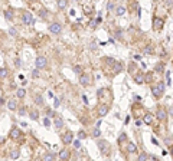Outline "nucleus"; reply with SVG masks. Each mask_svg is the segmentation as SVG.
Segmentation results:
<instances>
[{
  "label": "nucleus",
  "mask_w": 173,
  "mask_h": 161,
  "mask_svg": "<svg viewBox=\"0 0 173 161\" xmlns=\"http://www.w3.org/2000/svg\"><path fill=\"white\" fill-rule=\"evenodd\" d=\"M151 93H153V96H155L156 99H160L164 93V82H162V81L157 82L155 86L151 88Z\"/></svg>",
  "instance_id": "f257e3e1"
},
{
  "label": "nucleus",
  "mask_w": 173,
  "mask_h": 161,
  "mask_svg": "<svg viewBox=\"0 0 173 161\" xmlns=\"http://www.w3.org/2000/svg\"><path fill=\"white\" fill-rule=\"evenodd\" d=\"M163 25H164V20H163L162 17L156 16V17L153 19V30H156V32H160L162 29H163Z\"/></svg>",
  "instance_id": "f03ea898"
},
{
  "label": "nucleus",
  "mask_w": 173,
  "mask_h": 161,
  "mask_svg": "<svg viewBox=\"0 0 173 161\" xmlns=\"http://www.w3.org/2000/svg\"><path fill=\"white\" fill-rule=\"evenodd\" d=\"M98 148L101 150L102 154H108V151H110V144L105 141V139H98Z\"/></svg>",
  "instance_id": "7ed1b4c3"
},
{
  "label": "nucleus",
  "mask_w": 173,
  "mask_h": 161,
  "mask_svg": "<svg viewBox=\"0 0 173 161\" xmlns=\"http://www.w3.org/2000/svg\"><path fill=\"white\" fill-rule=\"evenodd\" d=\"M108 111H110V106H108L107 104H101V105L98 106V109H97V114H98V117L102 118L108 114Z\"/></svg>",
  "instance_id": "20e7f679"
},
{
  "label": "nucleus",
  "mask_w": 173,
  "mask_h": 161,
  "mask_svg": "<svg viewBox=\"0 0 173 161\" xmlns=\"http://www.w3.org/2000/svg\"><path fill=\"white\" fill-rule=\"evenodd\" d=\"M23 22H25V25H33L35 19H33V16H32V13H29V12L23 13Z\"/></svg>",
  "instance_id": "39448f33"
},
{
  "label": "nucleus",
  "mask_w": 173,
  "mask_h": 161,
  "mask_svg": "<svg viewBox=\"0 0 173 161\" xmlns=\"http://www.w3.org/2000/svg\"><path fill=\"white\" fill-rule=\"evenodd\" d=\"M61 30H62V26L59 25V23H52V25L49 26V32L53 35H59Z\"/></svg>",
  "instance_id": "423d86ee"
},
{
  "label": "nucleus",
  "mask_w": 173,
  "mask_h": 161,
  "mask_svg": "<svg viewBox=\"0 0 173 161\" xmlns=\"http://www.w3.org/2000/svg\"><path fill=\"white\" fill-rule=\"evenodd\" d=\"M133 79L136 84L141 85L143 82H144V73H143V72H136V73L133 75Z\"/></svg>",
  "instance_id": "0eeeda50"
},
{
  "label": "nucleus",
  "mask_w": 173,
  "mask_h": 161,
  "mask_svg": "<svg viewBox=\"0 0 173 161\" xmlns=\"http://www.w3.org/2000/svg\"><path fill=\"white\" fill-rule=\"evenodd\" d=\"M72 139H74V134H72L71 131H66V132L64 134V137H62V141H64V144H71Z\"/></svg>",
  "instance_id": "6e6552de"
},
{
  "label": "nucleus",
  "mask_w": 173,
  "mask_h": 161,
  "mask_svg": "<svg viewBox=\"0 0 173 161\" xmlns=\"http://www.w3.org/2000/svg\"><path fill=\"white\" fill-rule=\"evenodd\" d=\"M156 117H157V119H160V121H164L167 118V111L164 108H159L157 109V114H156Z\"/></svg>",
  "instance_id": "1a4fd4ad"
},
{
  "label": "nucleus",
  "mask_w": 173,
  "mask_h": 161,
  "mask_svg": "<svg viewBox=\"0 0 173 161\" xmlns=\"http://www.w3.org/2000/svg\"><path fill=\"white\" fill-rule=\"evenodd\" d=\"M79 84L82 85V86H88V85L91 84V82H90V76H88L86 73L79 75Z\"/></svg>",
  "instance_id": "9d476101"
},
{
  "label": "nucleus",
  "mask_w": 173,
  "mask_h": 161,
  "mask_svg": "<svg viewBox=\"0 0 173 161\" xmlns=\"http://www.w3.org/2000/svg\"><path fill=\"white\" fill-rule=\"evenodd\" d=\"M113 71H114V73H120L121 71H123V68H124V65H123V62H118V61H114V63H113Z\"/></svg>",
  "instance_id": "9b49d317"
},
{
  "label": "nucleus",
  "mask_w": 173,
  "mask_h": 161,
  "mask_svg": "<svg viewBox=\"0 0 173 161\" xmlns=\"http://www.w3.org/2000/svg\"><path fill=\"white\" fill-rule=\"evenodd\" d=\"M36 68L38 69H42V68H45L46 66V59L43 58V56H39V58H36Z\"/></svg>",
  "instance_id": "f8f14e48"
},
{
  "label": "nucleus",
  "mask_w": 173,
  "mask_h": 161,
  "mask_svg": "<svg viewBox=\"0 0 173 161\" xmlns=\"http://www.w3.org/2000/svg\"><path fill=\"white\" fill-rule=\"evenodd\" d=\"M143 122L147 125H150L151 122H153V115L150 114V112H147V114H144V117H143Z\"/></svg>",
  "instance_id": "ddd939ff"
},
{
  "label": "nucleus",
  "mask_w": 173,
  "mask_h": 161,
  "mask_svg": "<svg viewBox=\"0 0 173 161\" xmlns=\"http://www.w3.org/2000/svg\"><path fill=\"white\" fill-rule=\"evenodd\" d=\"M155 72H157V73H163L164 72V63L163 62H157L155 65Z\"/></svg>",
  "instance_id": "4468645a"
},
{
  "label": "nucleus",
  "mask_w": 173,
  "mask_h": 161,
  "mask_svg": "<svg viewBox=\"0 0 173 161\" xmlns=\"http://www.w3.org/2000/svg\"><path fill=\"white\" fill-rule=\"evenodd\" d=\"M19 137H20V131H19V128H12V131H10V138L17 139Z\"/></svg>",
  "instance_id": "2eb2a0df"
},
{
  "label": "nucleus",
  "mask_w": 173,
  "mask_h": 161,
  "mask_svg": "<svg viewBox=\"0 0 173 161\" xmlns=\"http://www.w3.org/2000/svg\"><path fill=\"white\" fill-rule=\"evenodd\" d=\"M127 151L130 152V154H134V152H137V145L133 143H128L127 144Z\"/></svg>",
  "instance_id": "dca6fc26"
},
{
  "label": "nucleus",
  "mask_w": 173,
  "mask_h": 161,
  "mask_svg": "<svg viewBox=\"0 0 173 161\" xmlns=\"http://www.w3.org/2000/svg\"><path fill=\"white\" fill-rule=\"evenodd\" d=\"M55 127H56V130H61L64 127V121H62L61 117H55Z\"/></svg>",
  "instance_id": "f3484780"
},
{
  "label": "nucleus",
  "mask_w": 173,
  "mask_h": 161,
  "mask_svg": "<svg viewBox=\"0 0 173 161\" xmlns=\"http://www.w3.org/2000/svg\"><path fill=\"white\" fill-rule=\"evenodd\" d=\"M59 157H61V160L66 161L69 158V151H68V150H62V151L59 152Z\"/></svg>",
  "instance_id": "a211bd4d"
},
{
  "label": "nucleus",
  "mask_w": 173,
  "mask_h": 161,
  "mask_svg": "<svg viewBox=\"0 0 173 161\" xmlns=\"http://www.w3.org/2000/svg\"><path fill=\"white\" fill-rule=\"evenodd\" d=\"M162 4H163V7H166L169 10L173 7V0H162Z\"/></svg>",
  "instance_id": "6ab92c4d"
},
{
  "label": "nucleus",
  "mask_w": 173,
  "mask_h": 161,
  "mask_svg": "<svg viewBox=\"0 0 173 161\" xmlns=\"http://www.w3.org/2000/svg\"><path fill=\"white\" fill-rule=\"evenodd\" d=\"M124 13H126V7H124V6L115 7V15H117V16H123Z\"/></svg>",
  "instance_id": "aec40b11"
},
{
  "label": "nucleus",
  "mask_w": 173,
  "mask_h": 161,
  "mask_svg": "<svg viewBox=\"0 0 173 161\" xmlns=\"http://www.w3.org/2000/svg\"><path fill=\"white\" fill-rule=\"evenodd\" d=\"M144 53L146 55H153V53H155V48L151 46V45H147V46L144 48Z\"/></svg>",
  "instance_id": "412c9836"
},
{
  "label": "nucleus",
  "mask_w": 173,
  "mask_h": 161,
  "mask_svg": "<svg viewBox=\"0 0 173 161\" xmlns=\"http://www.w3.org/2000/svg\"><path fill=\"white\" fill-rule=\"evenodd\" d=\"M29 117H30L33 121H36L38 117H39V112H38L36 109H30V112H29Z\"/></svg>",
  "instance_id": "4be33fe9"
},
{
  "label": "nucleus",
  "mask_w": 173,
  "mask_h": 161,
  "mask_svg": "<svg viewBox=\"0 0 173 161\" xmlns=\"http://www.w3.org/2000/svg\"><path fill=\"white\" fill-rule=\"evenodd\" d=\"M35 102H36V105H43V98H42V95L36 93V95H35Z\"/></svg>",
  "instance_id": "5701e85b"
},
{
  "label": "nucleus",
  "mask_w": 173,
  "mask_h": 161,
  "mask_svg": "<svg viewBox=\"0 0 173 161\" xmlns=\"http://www.w3.org/2000/svg\"><path fill=\"white\" fill-rule=\"evenodd\" d=\"M66 6H68V2H66V0H58V7L61 10H64Z\"/></svg>",
  "instance_id": "b1692460"
},
{
  "label": "nucleus",
  "mask_w": 173,
  "mask_h": 161,
  "mask_svg": "<svg viewBox=\"0 0 173 161\" xmlns=\"http://www.w3.org/2000/svg\"><path fill=\"white\" fill-rule=\"evenodd\" d=\"M53 160H55V154L53 152H48L45 155V158H43V161H53Z\"/></svg>",
  "instance_id": "393cba45"
},
{
  "label": "nucleus",
  "mask_w": 173,
  "mask_h": 161,
  "mask_svg": "<svg viewBox=\"0 0 173 161\" xmlns=\"http://www.w3.org/2000/svg\"><path fill=\"white\" fill-rule=\"evenodd\" d=\"M7 106H9V109L15 111L16 106H17V105H16V101H15V99H10V101H9V105H7Z\"/></svg>",
  "instance_id": "a878e982"
},
{
  "label": "nucleus",
  "mask_w": 173,
  "mask_h": 161,
  "mask_svg": "<svg viewBox=\"0 0 173 161\" xmlns=\"http://www.w3.org/2000/svg\"><path fill=\"white\" fill-rule=\"evenodd\" d=\"M19 155H20V152H19V150H13V151L10 152V157H12L13 160H16V158H19Z\"/></svg>",
  "instance_id": "bb28decb"
},
{
  "label": "nucleus",
  "mask_w": 173,
  "mask_h": 161,
  "mask_svg": "<svg viewBox=\"0 0 173 161\" xmlns=\"http://www.w3.org/2000/svg\"><path fill=\"white\" fill-rule=\"evenodd\" d=\"M128 69H130V73H131V75H134V73H136V69H137V66L134 65L133 62H131V63H130V66H128Z\"/></svg>",
  "instance_id": "cd10ccee"
},
{
  "label": "nucleus",
  "mask_w": 173,
  "mask_h": 161,
  "mask_svg": "<svg viewBox=\"0 0 173 161\" xmlns=\"http://www.w3.org/2000/svg\"><path fill=\"white\" fill-rule=\"evenodd\" d=\"M4 16H6V19H7V20H12V19H13L12 10H6V12H4Z\"/></svg>",
  "instance_id": "c85d7f7f"
},
{
  "label": "nucleus",
  "mask_w": 173,
  "mask_h": 161,
  "mask_svg": "<svg viewBox=\"0 0 173 161\" xmlns=\"http://www.w3.org/2000/svg\"><path fill=\"white\" fill-rule=\"evenodd\" d=\"M7 76V71L3 68H0V78H6Z\"/></svg>",
  "instance_id": "c756f323"
},
{
  "label": "nucleus",
  "mask_w": 173,
  "mask_h": 161,
  "mask_svg": "<svg viewBox=\"0 0 173 161\" xmlns=\"http://www.w3.org/2000/svg\"><path fill=\"white\" fill-rule=\"evenodd\" d=\"M25 89H22V88H20V89H17V96H19V98H23V96H25Z\"/></svg>",
  "instance_id": "7c9ffc66"
},
{
  "label": "nucleus",
  "mask_w": 173,
  "mask_h": 161,
  "mask_svg": "<svg viewBox=\"0 0 173 161\" xmlns=\"http://www.w3.org/2000/svg\"><path fill=\"white\" fill-rule=\"evenodd\" d=\"M78 137H79V139H85V138H86L85 131H79V132H78Z\"/></svg>",
  "instance_id": "2f4dec72"
},
{
  "label": "nucleus",
  "mask_w": 173,
  "mask_h": 161,
  "mask_svg": "<svg viewBox=\"0 0 173 161\" xmlns=\"http://www.w3.org/2000/svg\"><path fill=\"white\" fill-rule=\"evenodd\" d=\"M146 160H147V154H146V152H141L140 157H139V161H146Z\"/></svg>",
  "instance_id": "473e14b6"
},
{
  "label": "nucleus",
  "mask_w": 173,
  "mask_h": 161,
  "mask_svg": "<svg viewBox=\"0 0 173 161\" xmlns=\"http://www.w3.org/2000/svg\"><path fill=\"white\" fill-rule=\"evenodd\" d=\"M126 139H127V135H126V134H121V135H120V138H118V143H124V141H126Z\"/></svg>",
  "instance_id": "72a5a7b5"
},
{
  "label": "nucleus",
  "mask_w": 173,
  "mask_h": 161,
  "mask_svg": "<svg viewBox=\"0 0 173 161\" xmlns=\"http://www.w3.org/2000/svg\"><path fill=\"white\" fill-rule=\"evenodd\" d=\"M100 135H101V131L98 130V127H97L95 130H94V137H95V138H98Z\"/></svg>",
  "instance_id": "f704fd0d"
},
{
  "label": "nucleus",
  "mask_w": 173,
  "mask_h": 161,
  "mask_svg": "<svg viewBox=\"0 0 173 161\" xmlns=\"http://www.w3.org/2000/svg\"><path fill=\"white\" fill-rule=\"evenodd\" d=\"M121 36H123V32H121L120 29H118V30L115 32V39H121Z\"/></svg>",
  "instance_id": "c9c22d12"
},
{
  "label": "nucleus",
  "mask_w": 173,
  "mask_h": 161,
  "mask_svg": "<svg viewBox=\"0 0 173 161\" xmlns=\"http://www.w3.org/2000/svg\"><path fill=\"white\" fill-rule=\"evenodd\" d=\"M74 71H75V73L82 75V69H81V66H75V68H74Z\"/></svg>",
  "instance_id": "e433bc0d"
},
{
  "label": "nucleus",
  "mask_w": 173,
  "mask_h": 161,
  "mask_svg": "<svg viewBox=\"0 0 173 161\" xmlns=\"http://www.w3.org/2000/svg\"><path fill=\"white\" fill-rule=\"evenodd\" d=\"M39 16H42L43 19H46V10H43V9H42V10L39 12Z\"/></svg>",
  "instance_id": "4c0bfd02"
},
{
  "label": "nucleus",
  "mask_w": 173,
  "mask_h": 161,
  "mask_svg": "<svg viewBox=\"0 0 173 161\" xmlns=\"http://www.w3.org/2000/svg\"><path fill=\"white\" fill-rule=\"evenodd\" d=\"M46 114H48V118H49V117H55V112H53L52 109H48Z\"/></svg>",
  "instance_id": "58836bf2"
},
{
  "label": "nucleus",
  "mask_w": 173,
  "mask_h": 161,
  "mask_svg": "<svg viewBox=\"0 0 173 161\" xmlns=\"http://www.w3.org/2000/svg\"><path fill=\"white\" fill-rule=\"evenodd\" d=\"M43 124L46 125V127H49V125H51V121H49V118H45V119H43Z\"/></svg>",
  "instance_id": "ea45409f"
},
{
  "label": "nucleus",
  "mask_w": 173,
  "mask_h": 161,
  "mask_svg": "<svg viewBox=\"0 0 173 161\" xmlns=\"http://www.w3.org/2000/svg\"><path fill=\"white\" fill-rule=\"evenodd\" d=\"M107 9H108V10L114 9V4H113V2H110V3H107Z\"/></svg>",
  "instance_id": "a19ab883"
},
{
  "label": "nucleus",
  "mask_w": 173,
  "mask_h": 161,
  "mask_svg": "<svg viewBox=\"0 0 173 161\" xmlns=\"http://www.w3.org/2000/svg\"><path fill=\"white\" fill-rule=\"evenodd\" d=\"M74 145H75V148H79V147H81V143L78 141V139H75V141H74Z\"/></svg>",
  "instance_id": "79ce46f5"
},
{
  "label": "nucleus",
  "mask_w": 173,
  "mask_h": 161,
  "mask_svg": "<svg viewBox=\"0 0 173 161\" xmlns=\"http://www.w3.org/2000/svg\"><path fill=\"white\" fill-rule=\"evenodd\" d=\"M59 104H61V102H59V99H55V104H53V106H55V108H58Z\"/></svg>",
  "instance_id": "37998d69"
},
{
  "label": "nucleus",
  "mask_w": 173,
  "mask_h": 161,
  "mask_svg": "<svg viewBox=\"0 0 173 161\" xmlns=\"http://www.w3.org/2000/svg\"><path fill=\"white\" fill-rule=\"evenodd\" d=\"M84 10H85V12H91L92 9H91V7H86V6H85V7H84Z\"/></svg>",
  "instance_id": "c03bdc74"
},
{
  "label": "nucleus",
  "mask_w": 173,
  "mask_h": 161,
  "mask_svg": "<svg viewBox=\"0 0 173 161\" xmlns=\"http://www.w3.org/2000/svg\"><path fill=\"white\" fill-rule=\"evenodd\" d=\"M19 114H20V115H23V114H25V108H22L20 111H19Z\"/></svg>",
  "instance_id": "a18cd8bd"
},
{
  "label": "nucleus",
  "mask_w": 173,
  "mask_h": 161,
  "mask_svg": "<svg viewBox=\"0 0 173 161\" xmlns=\"http://www.w3.org/2000/svg\"><path fill=\"white\" fill-rule=\"evenodd\" d=\"M10 35H16V30H15V29H10Z\"/></svg>",
  "instance_id": "49530a36"
},
{
  "label": "nucleus",
  "mask_w": 173,
  "mask_h": 161,
  "mask_svg": "<svg viewBox=\"0 0 173 161\" xmlns=\"http://www.w3.org/2000/svg\"><path fill=\"white\" fill-rule=\"evenodd\" d=\"M170 154H172V157H173V147H172V151H170Z\"/></svg>",
  "instance_id": "de8ad7c7"
},
{
  "label": "nucleus",
  "mask_w": 173,
  "mask_h": 161,
  "mask_svg": "<svg viewBox=\"0 0 173 161\" xmlns=\"http://www.w3.org/2000/svg\"><path fill=\"white\" fill-rule=\"evenodd\" d=\"M35 161H38V160H35Z\"/></svg>",
  "instance_id": "09e8293b"
}]
</instances>
